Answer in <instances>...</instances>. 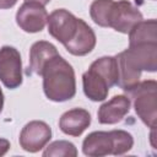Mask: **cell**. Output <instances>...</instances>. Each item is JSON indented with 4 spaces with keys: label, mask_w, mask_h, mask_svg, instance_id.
I'll list each match as a JSON object with an SVG mask.
<instances>
[{
    "label": "cell",
    "mask_w": 157,
    "mask_h": 157,
    "mask_svg": "<svg viewBox=\"0 0 157 157\" xmlns=\"http://www.w3.org/2000/svg\"><path fill=\"white\" fill-rule=\"evenodd\" d=\"M43 91L53 102H65L76 94V80L72 66L60 55L52 58L43 67Z\"/></svg>",
    "instance_id": "1"
},
{
    "label": "cell",
    "mask_w": 157,
    "mask_h": 157,
    "mask_svg": "<svg viewBox=\"0 0 157 157\" xmlns=\"http://www.w3.org/2000/svg\"><path fill=\"white\" fill-rule=\"evenodd\" d=\"M117 81L118 64L115 56H102L94 60L82 75L83 93L93 102H102L107 98L109 88L117 85Z\"/></svg>",
    "instance_id": "2"
},
{
    "label": "cell",
    "mask_w": 157,
    "mask_h": 157,
    "mask_svg": "<svg viewBox=\"0 0 157 157\" xmlns=\"http://www.w3.org/2000/svg\"><path fill=\"white\" fill-rule=\"evenodd\" d=\"M128 93L134 99L137 117L153 130L157 124V82L155 80L139 82Z\"/></svg>",
    "instance_id": "3"
},
{
    "label": "cell",
    "mask_w": 157,
    "mask_h": 157,
    "mask_svg": "<svg viewBox=\"0 0 157 157\" xmlns=\"http://www.w3.org/2000/svg\"><path fill=\"white\" fill-rule=\"evenodd\" d=\"M0 81L10 90H15L22 83V60L15 47L0 48Z\"/></svg>",
    "instance_id": "4"
},
{
    "label": "cell",
    "mask_w": 157,
    "mask_h": 157,
    "mask_svg": "<svg viewBox=\"0 0 157 157\" xmlns=\"http://www.w3.org/2000/svg\"><path fill=\"white\" fill-rule=\"evenodd\" d=\"M48 20V12L44 5L36 1H25L16 12L17 26L27 33L40 32Z\"/></svg>",
    "instance_id": "5"
},
{
    "label": "cell",
    "mask_w": 157,
    "mask_h": 157,
    "mask_svg": "<svg viewBox=\"0 0 157 157\" xmlns=\"http://www.w3.org/2000/svg\"><path fill=\"white\" fill-rule=\"evenodd\" d=\"M52 139L50 126L42 120H32L27 123L20 134V146L31 153L40 151Z\"/></svg>",
    "instance_id": "6"
},
{
    "label": "cell",
    "mask_w": 157,
    "mask_h": 157,
    "mask_svg": "<svg viewBox=\"0 0 157 157\" xmlns=\"http://www.w3.org/2000/svg\"><path fill=\"white\" fill-rule=\"evenodd\" d=\"M77 20L70 11L65 9L54 10L47 20L49 34L63 45L72 39L77 28Z\"/></svg>",
    "instance_id": "7"
},
{
    "label": "cell",
    "mask_w": 157,
    "mask_h": 157,
    "mask_svg": "<svg viewBox=\"0 0 157 157\" xmlns=\"http://www.w3.org/2000/svg\"><path fill=\"white\" fill-rule=\"evenodd\" d=\"M140 21H142V13L130 1H114L109 16V27L117 32L128 34L130 29Z\"/></svg>",
    "instance_id": "8"
},
{
    "label": "cell",
    "mask_w": 157,
    "mask_h": 157,
    "mask_svg": "<svg viewBox=\"0 0 157 157\" xmlns=\"http://www.w3.org/2000/svg\"><path fill=\"white\" fill-rule=\"evenodd\" d=\"M96 42L97 39L93 29L83 20L78 18L75 36L72 37L71 40L64 44V47L70 54L75 56H83L94 49Z\"/></svg>",
    "instance_id": "9"
},
{
    "label": "cell",
    "mask_w": 157,
    "mask_h": 157,
    "mask_svg": "<svg viewBox=\"0 0 157 157\" xmlns=\"http://www.w3.org/2000/svg\"><path fill=\"white\" fill-rule=\"evenodd\" d=\"M130 60L141 70L155 72L157 70V42L139 43L125 49Z\"/></svg>",
    "instance_id": "10"
},
{
    "label": "cell",
    "mask_w": 157,
    "mask_h": 157,
    "mask_svg": "<svg viewBox=\"0 0 157 157\" xmlns=\"http://www.w3.org/2000/svg\"><path fill=\"white\" fill-rule=\"evenodd\" d=\"M130 98L125 94L114 96L108 102L103 103L97 113L98 121L101 124H117L124 119L130 110Z\"/></svg>",
    "instance_id": "11"
},
{
    "label": "cell",
    "mask_w": 157,
    "mask_h": 157,
    "mask_svg": "<svg viewBox=\"0 0 157 157\" xmlns=\"http://www.w3.org/2000/svg\"><path fill=\"white\" fill-rule=\"evenodd\" d=\"M91 124V114L82 108L65 112L59 119L60 130L70 136H80Z\"/></svg>",
    "instance_id": "12"
},
{
    "label": "cell",
    "mask_w": 157,
    "mask_h": 157,
    "mask_svg": "<svg viewBox=\"0 0 157 157\" xmlns=\"http://www.w3.org/2000/svg\"><path fill=\"white\" fill-rule=\"evenodd\" d=\"M118 64V81L117 85L123 90L129 92L139 82L141 77V70L130 60L126 52H121L115 55Z\"/></svg>",
    "instance_id": "13"
},
{
    "label": "cell",
    "mask_w": 157,
    "mask_h": 157,
    "mask_svg": "<svg viewBox=\"0 0 157 157\" xmlns=\"http://www.w3.org/2000/svg\"><path fill=\"white\" fill-rule=\"evenodd\" d=\"M82 152L88 157H102L112 155L113 137L110 131H93L82 142Z\"/></svg>",
    "instance_id": "14"
},
{
    "label": "cell",
    "mask_w": 157,
    "mask_h": 157,
    "mask_svg": "<svg viewBox=\"0 0 157 157\" xmlns=\"http://www.w3.org/2000/svg\"><path fill=\"white\" fill-rule=\"evenodd\" d=\"M59 55L54 44L47 40H38L29 49V69L36 75H42L44 65L54 56Z\"/></svg>",
    "instance_id": "15"
},
{
    "label": "cell",
    "mask_w": 157,
    "mask_h": 157,
    "mask_svg": "<svg viewBox=\"0 0 157 157\" xmlns=\"http://www.w3.org/2000/svg\"><path fill=\"white\" fill-rule=\"evenodd\" d=\"M157 22L155 18L147 21H140L136 23L129 32V45L147 43V42H157Z\"/></svg>",
    "instance_id": "16"
},
{
    "label": "cell",
    "mask_w": 157,
    "mask_h": 157,
    "mask_svg": "<svg viewBox=\"0 0 157 157\" xmlns=\"http://www.w3.org/2000/svg\"><path fill=\"white\" fill-rule=\"evenodd\" d=\"M114 0H94L90 6V15L93 22L101 27H109V16Z\"/></svg>",
    "instance_id": "17"
},
{
    "label": "cell",
    "mask_w": 157,
    "mask_h": 157,
    "mask_svg": "<svg viewBox=\"0 0 157 157\" xmlns=\"http://www.w3.org/2000/svg\"><path fill=\"white\" fill-rule=\"evenodd\" d=\"M44 157H76L77 148L75 145L66 140H56L45 147L43 152Z\"/></svg>",
    "instance_id": "18"
},
{
    "label": "cell",
    "mask_w": 157,
    "mask_h": 157,
    "mask_svg": "<svg viewBox=\"0 0 157 157\" xmlns=\"http://www.w3.org/2000/svg\"><path fill=\"white\" fill-rule=\"evenodd\" d=\"M113 137V152L114 156H120L130 151L134 146L132 135L125 130H112Z\"/></svg>",
    "instance_id": "19"
},
{
    "label": "cell",
    "mask_w": 157,
    "mask_h": 157,
    "mask_svg": "<svg viewBox=\"0 0 157 157\" xmlns=\"http://www.w3.org/2000/svg\"><path fill=\"white\" fill-rule=\"evenodd\" d=\"M10 148V142L6 139H0V156H4Z\"/></svg>",
    "instance_id": "20"
},
{
    "label": "cell",
    "mask_w": 157,
    "mask_h": 157,
    "mask_svg": "<svg viewBox=\"0 0 157 157\" xmlns=\"http://www.w3.org/2000/svg\"><path fill=\"white\" fill-rule=\"evenodd\" d=\"M17 0H0V9H11L16 5Z\"/></svg>",
    "instance_id": "21"
},
{
    "label": "cell",
    "mask_w": 157,
    "mask_h": 157,
    "mask_svg": "<svg viewBox=\"0 0 157 157\" xmlns=\"http://www.w3.org/2000/svg\"><path fill=\"white\" fill-rule=\"evenodd\" d=\"M2 107H4V93H2V91L0 88V113L2 110Z\"/></svg>",
    "instance_id": "22"
},
{
    "label": "cell",
    "mask_w": 157,
    "mask_h": 157,
    "mask_svg": "<svg viewBox=\"0 0 157 157\" xmlns=\"http://www.w3.org/2000/svg\"><path fill=\"white\" fill-rule=\"evenodd\" d=\"M25 1H36V2H39L42 5H47V4H49L50 0H25Z\"/></svg>",
    "instance_id": "23"
}]
</instances>
